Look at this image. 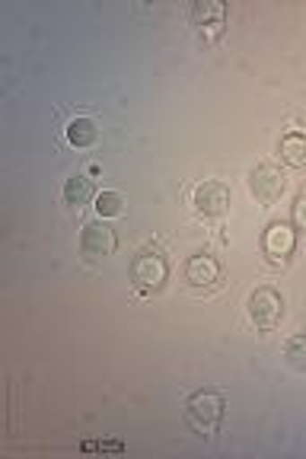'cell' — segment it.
<instances>
[{
  "instance_id": "cell-13",
  "label": "cell",
  "mask_w": 306,
  "mask_h": 459,
  "mask_svg": "<svg viewBox=\"0 0 306 459\" xmlns=\"http://www.w3.org/2000/svg\"><path fill=\"white\" fill-rule=\"evenodd\" d=\"M284 360H287V367H291V370L306 373V332H297V335L287 338Z\"/></svg>"
},
{
  "instance_id": "cell-8",
  "label": "cell",
  "mask_w": 306,
  "mask_h": 459,
  "mask_svg": "<svg viewBox=\"0 0 306 459\" xmlns=\"http://www.w3.org/2000/svg\"><path fill=\"white\" fill-rule=\"evenodd\" d=\"M188 16H192V26H198L201 32L217 36L223 29V20H227V7L217 4V0H198V4H192Z\"/></svg>"
},
{
  "instance_id": "cell-3",
  "label": "cell",
  "mask_w": 306,
  "mask_h": 459,
  "mask_svg": "<svg viewBox=\"0 0 306 459\" xmlns=\"http://www.w3.org/2000/svg\"><path fill=\"white\" fill-rule=\"evenodd\" d=\"M246 313H249V323L256 325V329L268 332L284 319V300H281L278 290L258 287V290L249 294V300H246Z\"/></svg>"
},
{
  "instance_id": "cell-6",
  "label": "cell",
  "mask_w": 306,
  "mask_h": 459,
  "mask_svg": "<svg viewBox=\"0 0 306 459\" xmlns=\"http://www.w3.org/2000/svg\"><path fill=\"white\" fill-rule=\"evenodd\" d=\"M249 188L262 204H275V201L284 195V172L271 163L256 166L252 176H249Z\"/></svg>"
},
{
  "instance_id": "cell-9",
  "label": "cell",
  "mask_w": 306,
  "mask_h": 459,
  "mask_svg": "<svg viewBox=\"0 0 306 459\" xmlns=\"http://www.w3.org/2000/svg\"><path fill=\"white\" fill-rule=\"evenodd\" d=\"M186 281L192 287H214L221 281V262L214 255H192L186 262Z\"/></svg>"
},
{
  "instance_id": "cell-15",
  "label": "cell",
  "mask_w": 306,
  "mask_h": 459,
  "mask_svg": "<svg viewBox=\"0 0 306 459\" xmlns=\"http://www.w3.org/2000/svg\"><path fill=\"white\" fill-rule=\"evenodd\" d=\"M293 223L306 230V195H297V201H293Z\"/></svg>"
},
{
  "instance_id": "cell-7",
  "label": "cell",
  "mask_w": 306,
  "mask_h": 459,
  "mask_svg": "<svg viewBox=\"0 0 306 459\" xmlns=\"http://www.w3.org/2000/svg\"><path fill=\"white\" fill-rule=\"evenodd\" d=\"M262 246H265V252L275 258V262H287V255H291L293 246H297V233L291 230V223L275 221L268 230H265Z\"/></svg>"
},
{
  "instance_id": "cell-11",
  "label": "cell",
  "mask_w": 306,
  "mask_h": 459,
  "mask_svg": "<svg viewBox=\"0 0 306 459\" xmlns=\"http://www.w3.org/2000/svg\"><path fill=\"white\" fill-rule=\"evenodd\" d=\"M281 160H284L287 166H306V134H300V131H291V134L281 137V147H278Z\"/></svg>"
},
{
  "instance_id": "cell-14",
  "label": "cell",
  "mask_w": 306,
  "mask_h": 459,
  "mask_svg": "<svg viewBox=\"0 0 306 459\" xmlns=\"http://www.w3.org/2000/svg\"><path fill=\"white\" fill-rule=\"evenodd\" d=\"M93 208H96V214H100V221H112V217L125 214V198H121L118 192H100Z\"/></svg>"
},
{
  "instance_id": "cell-4",
  "label": "cell",
  "mask_w": 306,
  "mask_h": 459,
  "mask_svg": "<svg viewBox=\"0 0 306 459\" xmlns=\"http://www.w3.org/2000/svg\"><path fill=\"white\" fill-rule=\"evenodd\" d=\"M192 208L201 217H223L230 208V188L223 182H201L192 192Z\"/></svg>"
},
{
  "instance_id": "cell-2",
  "label": "cell",
  "mask_w": 306,
  "mask_h": 459,
  "mask_svg": "<svg viewBox=\"0 0 306 459\" xmlns=\"http://www.w3.org/2000/svg\"><path fill=\"white\" fill-rule=\"evenodd\" d=\"M170 278V265L157 249H141L131 262V281H135L137 290L150 294V290H160Z\"/></svg>"
},
{
  "instance_id": "cell-12",
  "label": "cell",
  "mask_w": 306,
  "mask_h": 459,
  "mask_svg": "<svg viewBox=\"0 0 306 459\" xmlns=\"http://www.w3.org/2000/svg\"><path fill=\"white\" fill-rule=\"evenodd\" d=\"M90 198H93V182L86 179V176H71L65 182V201L71 208L80 211L83 204H90Z\"/></svg>"
},
{
  "instance_id": "cell-10",
  "label": "cell",
  "mask_w": 306,
  "mask_h": 459,
  "mask_svg": "<svg viewBox=\"0 0 306 459\" xmlns=\"http://www.w3.org/2000/svg\"><path fill=\"white\" fill-rule=\"evenodd\" d=\"M65 137L71 147L86 151V147H93V143L100 141V125H96V118H90V115H77V118L67 122Z\"/></svg>"
},
{
  "instance_id": "cell-1",
  "label": "cell",
  "mask_w": 306,
  "mask_h": 459,
  "mask_svg": "<svg viewBox=\"0 0 306 459\" xmlns=\"http://www.w3.org/2000/svg\"><path fill=\"white\" fill-rule=\"evenodd\" d=\"M223 409H227V402H223L221 393L198 389L186 399V424L198 437H214L223 421Z\"/></svg>"
},
{
  "instance_id": "cell-5",
  "label": "cell",
  "mask_w": 306,
  "mask_h": 459,
  "mask_svg": "<svg viewBox=\"0 0 306 459\" xmlns=\"http://www.w3.org/2000/svg\"><path fill=\"white\" fill-rule=\"evenodd\" d=\"M115 230L109 227L106 221H93L86 223L83 233H80V252H83L90 262H100V258H109L115 252Z\"/></svg>"
}]
</instances>
